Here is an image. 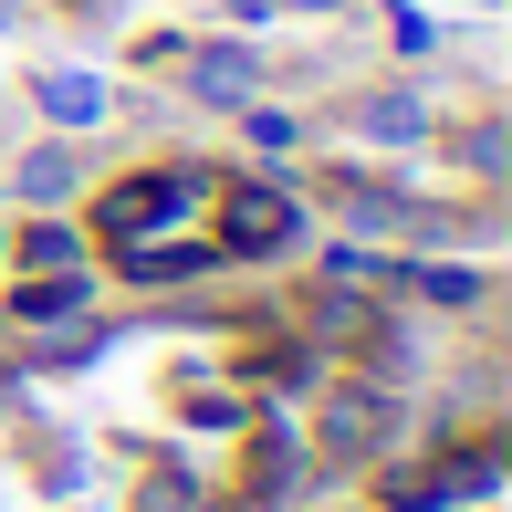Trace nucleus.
<instances>
[{
	"label": "nucleus",
	"mask_w": 512,
	"mask_h": 512,
	"mask_svg": "<svg viewBox=\"0 0 512 512\" xmlns=\"http://www.w3.org/2000/svg\"><path fill=\"white\" fill-rule=\"evenodd\" d=\"M209 189H220V168H199V157H157V168L95 189V241H105V251H115V241H157V230L199 220Z\"/></svg>",
	"instance_id": "f257e3e1"
},
{
	"label": "nucleus",
	"mask_w": 512,
	"mask_h": 512,
	"mask_svg": "<svg viewBox=\"0 0 512 512\" xmlns=\"http://www.w3.org/2000/svg\"><path fill=\"white\" fill-rule=\"evenodd\" d=\"M502 471H512L502 439L481 429V439H460V450H439V460H418V471H398L377 502H387V512H492V502H502Z\"/></svg>",
	"instance_id": "f03ea898"
},
{
	"label": "nucleus",
	"mask_w": 512,
	"mask_h": 512,
	"mask_svg": "<svg viewBox=\"0 0 512 512\" xmlns=\"http://www.w3.org/2000/svg\"><path fill=\"white\" fill-rule=\"evenodd\" d=\"M209 209H220V262H283L293 241H304V199H293V178H220L209 189Z\"/></svg>",
	"instance_id": "7ed1b4c3"
},
{
	"label": "nucleus",
	"mask_w": 512,
	"mask_h": 512,
	"mask_svg": "<svg viewBox=\"0 0 512 512\" xmlns=\"http://www.w3.org/2000/svg\"><path fill=\"white\" fill-rule=\"evenodd\" d=\"M335 126L366 136V147H439V95L408 84V74H387V84H356V95L335 105Z\"/></svg>",
	"instance_id": "20e7f679"
},
{
	"label": "nucleus",
	"mask_w": 512,
	"mask_h": 512,
	"mask_svg": "<svg viewBox=\"0 0 512 512\" xmlns=\"http://www.w3.org/2000/svg\"><path fill=\"white\" fill-rule=\"evenodd\" d=\"M387 429H398V398L387 387H335L324 398V418H314V450H324V471H366V460L387 450Z\"/></svg>",
	"instance_id": "39448f33"
},
{
	"label": "nucleus",
	"mask_w": 512,
	"mask_h": 512,
	"mask_svg": "<svg viewBox=\"0 0 512 512\" xmlns=\"http://www.w3.org/2000/svg\"><path fill=\"white\" fill-rule=\"evenodd\" d=\"M168 74H178V95L209 105V115H241L262 95V53H251V42H178Z\"/></svg>",
	"instance_id": "423d86ee"
},
{
	"label": "nucleus",
	"mask_w": 512,
	"mask_h": 512,
	"mask_svg": "<svg viewBox=\"0 0 512 512\" xmlns=\"http://www.w3.org/2000/svg\"><path fill=\"white\" fill-rule=\"evenodd\" d=\"M324 209H335V230H356V241H408V220H418V199L398 178H377V168H324Z\"/></svg>",
	"instance_id": "0eeeda50"
},
{
	"label": "nucleus",
	"mask_w": 512,
	"mask_h": 512,
	"mask_svg": "<svg viewBox=\"0 0 512 512\" xmlns=\"http://www.w3.org/2000/svg\"><path fill=\"white\" fill-rule=\"evenodd\" d=\"M84 178H95L84 136H32V147L11 157V178H0V189H11L21 209H74V199H84Z\"/></svg>",
	"instance_id": "6e6552de"
},
{
	"label": "nucleus",
	"mask_w": 512,
	"mask_h": 512,
	"mask_svg": "<svg viewBox=\"0 0 512 512\" xmlns=\"http://www.w3.org/2000/svg\"><path fill=\"white\" fill-rule=\"evenodd\" d=\"M115 272H126V283H147V293H168V283H209V272H220V241H209V230H157V241H115Z\"/></svg>",
	"instance_id": "1a4fd4ad"
},
{
	"label": "nucleus",
	"mask_w": 512,
	"mask_h": 512,
	"mask_svg": "<svg viewBox=\"0 0 512 512\" xmlns=\"http://www.w3.org/2000/svg\"><path fill=\"white\" fill-rule=\"evenodd\" d=\"M32 105H42L53 136H95L105 115H115V84L84 74V63H42V74H32Z\"/></svg>",
	"instance_id": "9d476101"
},
{
	"label": "nucleus",
	"mask_w": 512,
	"mask_h": 512,
	"mask_svg": "<svg viewBox=\"0 0 512 512\" xmlns=\"http://www.w3.org/2000/svg\"><path fill=\"white\" fill-rule=\"evenodd\" d=\"M84 304H95V262H84V272H21L11 304H0V324H74Z\"/></svg>",
	"instance_id": "9b49d317"
},
{
	"label": "nucleus",
	"mask_w": 512,
	"mask_h": 512,
	"mask_svg": "<svg viewBox=\"0 0 512 512\" xmlns=\"http://www.w3.org/2000/svg\"><path fill=\"white\" fill-rule=\"evenodd\" d=\"M293 471H304V439H293L283 418H262V429H251V450H241V502H283Z\"/></svg>",
	"instance_id": "f8f14e48"
},
{
	"label": "nucleus",
	"mask_w": 512,
	"mask_h": 512,
	"mask_svg": "<svg viewBox=\"0 0 512 512\" xmlns=\"http://www.w3.org/2000/svg\"><path fill=\"white\" fill-rule=\"evenodd\" d=\"M95 251H84V230L63 220V209H32V220L11 230V272H84Z\"/></svg>",
	"instance_id": "ddd939ff"
},
{
	"label": "nucleus",
	"mask_w": 512,
	"mask_h": 512,
	"mask_svg": "<svg viewBox=\"0 0 512 512\" xmlns=\"http://www.w3.org/2000/svg\"><path fill=\"white\" fill-rule=\"evenodd\" d=\"M387 272H398V283L418 293V304H481V293H492L471 262H387Z\"/></svg>",
	"instance_id": "4468645a"
},
{
	"label": "nucleus",
	"mask_w": 512,
	"mask_h": 512,
	"mask_svg": "<svg viewBox=\"0 0 512 512\" xmlns=\"http://www.w3.org/2000/svg\"><path fill=\"white\" fill-rule=\"evenodd\" d=\"M241 126H251V147H262V157H283V147H304V126H293L283 105H262V95L241 105Z\"/></svg>",
	"instance_id": "2eb2a0df"
},
{
	"label": "nucleus",
	"mask_w": 512,
	"mask_h": 512,
	"mask_svg": "<svg viewBox=\"0 0 512 512\" xmlns=\"http://www.w3.org/2000/svg\"><path fill=\"white\" fill-rule=\"evenodd\" d=\"M460 168H471V178L502 168V126H492V115H481V126H460Z\"/></svg>",
	"instance_id": "dca6fc26"
},
{
	"label": "nucleus",
	"mask_w": 512,
	"mask_h": 512,
	"mask_svg": "<svg viewBox=\"0 0 512 512\" xmlns=\"http://www.w3.org/2000/svg\"><path fill=\"white\" fill-rule=\"evenodd\" d=\"M272 11H304V21H345L356 0H272Z\"/></svg>",
	"instance_id": "f3484780"
},
{
	"label": "nucleus",
	"mask_w": 512,
	"mask_h": 512,
	"mask_svg": "<svg viewBox=\"0 0 512 512\" xmlns=\"http://www.w3.org/2000/svg\"><path fill=\"white\" fill-rule=\"evenodd\" d=\"M220 11H230V21H272V0H220Z\"/></svg>",
	"instance_id": "a211bd4d"
},
{
	"label": "nucleus",
	"mask_w": 512,
	"mask_h": 512,
	"mask_svg": "<svg viewBox=\"0 0 512 512\" xmlns=\"http://www.w3.org/2000/svg\"><path fill=\"white\" fill-rule=\"evenodd\" d=\"M74 11H84V21H115V11H136V0H74Z\"/></svg>",
	"instance_id": "6ab92c4d"
},
{
	"label": "nucleus",
	"mask_w": 512,
	"mask_h": 512,
	"mask_svg": "<svg viewBox=\"0 0 512 512\" xmlns=\"http://www.w3.org/2000/svg\"><path fill=\"white\" fill-rule=\"evenodd\" d=\"M0 398H11V377H0Z\"/></svg>",
	"instance_id": "aec40b11"
}]
</instances>
